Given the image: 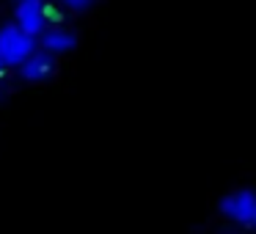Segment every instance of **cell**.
<instances>
[{"instance_id":"obj_4","label":"cell","mask_w":256,"mask_h":234,"mask_svg":"<svg viewBox=\"0 0 256 234\" xmlns=\"http://www.w3.org/2000/svg\"><path fill=\"white\" fill-rule=\"evenodd\" d=\"M39 42H42V50H47V52H52V56H64V52H69V50H74V44H78V36L72 34V30H66V28H47L44 34L39 36Z\"/></svg>"},{"instance_id":"obj_1","label":"cell","mask_w":256,"mask_h":234,"mask_svg":"<svg viewBox=\"0 0 256 234\" xmlns=\"http://www.w3.org/2000/svg\"><path fill=\"white\" fill-rule=\"evenodd\" d=\"M34 52H36V36L25 34L17 22L0 28V56H3L6 66H22Z\"/></svg>"},{"instance_id":"obj_2","label":"cell","mask_w":256,"mask_h":234,"mask_svg":"<svg viewBox=\"0 0 256 234\" xmlns=\"http://www.w3.org/2000/svg\"><path fill=\"white\" fill-rule=\"evenodd\" d=\"M223 215L234 223H242V226L256 228V193L254 190H240L223 198L220 204Z\"/></svg>"},{"instance_id":"obj_6","label":"cell","mask_w":256,"mask_h":234,"mask_svg":"<svg viewBox=\"0 0 256 234\" xmlns=\"http://www.w3.org/2000/svg\"><path fill=\"white\" fill-rule=\"evenodd\" d=\"M61 3L69 8V12H86V8L94 3V0H61Z\"/></svg>"},{"instance_id":"obj_5","label":"cell","mask_w":256,"mask_h":234,"mask_svg":"<svg viewBox=\"0 0 256 234\" xmlns=\"http://www.w3.org/2000/svg\"><path fill=\"white\" fill-rule=\"evenodd\" d=\"M52 66H56V56L47 52V50H39L20 66V74H22L28 83H39V80H44L47 74L52 72Z\"/></svg>"},{"instance_id":"obj_7","label":"cell","mask_w":256,"mask_h":234,"mask_svg":"<svg viewBox=\"0 0 256 234\" xmlns=\"http://www.w3.org/2000/svg\"><path fill=\"white\" fill-rule=\"evenodd\" d=\"M6 72V61H3V56H0V74Z\"/></svg>"},{"instance_id":"obj_3","label":"cell","mask_w":256,"mask_h":234,"mask_svg":"<svg viewBox=\"0 0 256 234\" xmlns=\"http://www.w3.org/2000/svg\"><path fill=\"white\" fill-rule=\"evenodd\" d=\"M14 22L30 36H42L47 30V3L44 0H17Z\"/></svg>"}]
</instances>
